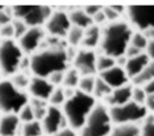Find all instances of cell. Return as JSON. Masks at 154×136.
<instances>
[{"label":"cell","mask_w":154,"mask_h":136,"mask_svg":"<svg viewBox=\"0 0 154 136\" xmlns=\"http://www.w3.org/2000/svg\"><path fill=\"white\" fill-rule=\"evenodd\" d=\"M127 57L125 55H120L118 56V57H116L115 59V64L117 65V66H119V68H125V65H126V63H127Z\"/></svg>","instance_id":"obj_45"},{"label":"cell","mask_w":154,"mask_h":136,"mask_svg":"<svg viewBox=\"0 0 154 136\" xmlns=\"http://www.w3.org/2000/svg\"><path fill=\"white\" fill-rule=\"evenodd\" d=\"M108 108L103 104H96L81 128L80 136H108L112 129Z\"/></svg>","instance_id":"obj_4"},{"label":"cell","mask_w":154,"mask_h":136,"mask_svg":"<svg viewBox=\"0 0 154 136\" xmlns=\"http://www.w3.org/2000/svg\"><path fill=\"white\" fill-rule=\"evenodd\" d=\"M132 91H133V85H125L120 88L114 89L111 91V94L106 97V101L110 107L112 106H122L125 105L128 101L132 100Z\"/></svg>","instance_id":"obj_16"},{"label":"cell","mask_w":154,"mask_h":136,"mask_svg":"<svg viewBox=\"0 0 154 136\" xmlns=\"http://www.w3.org/2000/svg\"><path fill=\"white\" fill-rule=\"evenodd\" d=\"M101 39V28L97 25H92L85 29V36L82 39V45L87 50H91L100 44Z\"/></svg>","instance_id":"obj_19"},{"label":"cell","mask_w":154,"mask_h":136,"mask_svg":"<svg viewBox=\"0 0 154 136\" xmlns=\"http://www.w3.org/2000/svg\"><path fill=\"white\" fill-rule=\"evenodd\" d=\"M111 91H112V89L100 77L96 78L94 92H92V96L94 98H106L111 94Z\"/></svg>","instance_id":"obj_24"},{"label":"cell","mask_w":154,"mask_h":136,"mask_svg":"<svg viewBox=\"0 0 154 136\" xmlns=\"http://www.w3.org/2000/svg\"><path fill=\"white\" fill-rule=\"evenodd\" d=\"M149 63H150V57L146 55V53H141L132 59L127 60V63L125 65L124 70L127 77L129 79H133L137 74H140Z\"/></svg>","instance_id":"obj_17"},{"label":"cell","mask_w":154,"mask_h":136,"mask_svg":"<svg viewBox=\"0 0 154 136\" xmlns=\"http://www.w3.org/2000/svg\"><path fill=\"white\" fill-rule=\"evenodd\" d=\"M146 55L150 57V60L154 61V39L149 41V44L146 46Z\"/></svg>","instance_id":"obj_44"},{"label":"cell","mask_w":154,"mask_h":136,"mask_svg":"<svg viewBox=\"0 0 154 136\" xmlns=\"http://www.w3.org/2000/svg\"><path fill=\"white\" fill-rule=\"evenodd\" d=\"M28 102L27 92L16 88L10 80L0 81V111L4 114H18Z\"/></svg>","instance_id":"obj_5"},{"label":"cell","mask_w":154,"mask_h":136,"mask_svg":"<svg viewBox=\"0 0 154 136\" xmlns=\"http://www.w3.org/2000/svg\"><path fill=\"white\" fill-rule=\"evenodd\" d=\"M65 72V71H64ZM64 72H54L52 73L50 77L47 78V80L50 81V83L54 87H60L61 85H63V79H64Z\"/></svg>","instance_id":"obj_35"},{"label":"cell","mask_w":154,"mask_h":136,"mask_svg":"<svg viewBox=\"0 0 154 136\" xmlns=\"http://www.w3.org/2000/svg\"><path fill=\"white\" fill-rule=\"evenodd\" d=\"M54 85L50 83V81L45 79V78L41 77H33L30 78L29 85H28V91L32 94L33 98L36 99H41V100H48L50 96L52 94L53 90H54Z\"/></svg>","instance_id":"obj_14"},{"label":"cell","mask_w":154,"mask_h":136,"mask_svg":"<svg viewBox=\"0 0 154 136\" xmlns=\"http://www.w3.org/2000/svg\"><path fill=\"white\" fill-rule=\"evenodd\" d=\"M141 136H154V122H145L141 128Z\"/></svg>","instance_id":"obj_38"},{"label":"cell","mask_w":154,"mask_h":136,"mask_svg":"<svg viewBox=\"0 0 154 136\" xmlns=\"http://www.w3.org/2000/svg\"><path fill=\"white\" fill-rule=\"evenodd\" d=\"M115 59H112L110 56H107L103 54V55L100 56H97V64H96V66H97V72L101 73V72H105V71H107L109 69H111L112 66H115Z\"/></svg>","instance_id":"obj_29"},{"label":"cell","mask_w":154,"mask_h":136,"mask_svg":"<svg viewBox=\"0 0 154 136\" xmlns=\"http://www.w3.org/2000/svg\"><path fill=\"white\" fill-rule=\"evenodd\" d=\"M103 15H105L106 19H107L108 21H110V23L117 21V20H118V18H119V15L116 13L115 10L111 8L110 6L103 7Z\"/></svg>","instance_id":"obj_37"},{"label":"cell","mask_w":154,"mask_h":136,"mask_svg":"<svg viewBox=\"0 0 154 136\" xmlns=\"http://www.w3.org/2000/svg\"><path fill=\"white\" fill-rule=\"evenodd\" d=\"M94 82H96V78L94 76H87V77H81L79 81V91H81L83 94H92L94 88Z\"/></svg>","instance_id":"obj_27"},{"label":"cell","mask_w":154,"mask_h":136,"mask_svg":"<svg viewBox=\"0 0 154 136\" xmlns=\"http://www.w3.org/2000/svg\"><path fill=\"white\" fill-rule=\"evenodd\" d=\"M111 8L114 9V10H115L116 13L118 14V15H122V14H124L125 13V10H126V9H125V7L124 6H110Z\"/></svg>","instance_id":"obj_47"},{"label":"cell","mask_w":154,"mask_h":136,"mask_svg":"<svg viewBox=\"0 0 154 136\" xmlns=\"http://www.w3.org/2000/svg\"><path fill=\"white\" fill-rule=\"evenodd\" d=\"M132 80L135 87H143L147 82L154 80V61H150V63L144 68V70Z\"/></svg>","instance_id":"obj_22"},{"label":"cell","mask_w":154,"mask_h":136,"mask_svg":"<svg viewBox=\"0 0 154 136\" xmlns=\"http://www.w3.org/2000/svg\"><path fill=\"white\" fill-rule=\"evenodd\" d=\"M101 9H103L101 6H88V7H86L83 10H85V13H86L89 17L92 18L94 15H96L97 13H99Z\"/></svg>","instance_id":"obj_40"},{"label":"cell","mask_w":154,"mask_h":136,"mask_svg":"<svg viewBox=\"0 0 154 136\" xmlns=\"http://www.w3.org/2000/svg\"><path fill=\"white\" fill-rule=\"evenodd\" d=\"M144 106L146 107L147 110L154 111V94H147Z\"/></svg>","instance_id":"obj_43"},{"label":"cell","mask_w":154,"mask_h":136,"mask_svg":"<svg viewBox=\"0 0 154 136\" xmlns=\"http://www.w3.org/2000/svg\"><path fill=\"white\" fill-rule=\"evenodd\" d=\"M92 21H94V25L96 24L97 26L99 25H103V24H105L106 21H107V19H106V17H105V15H103V9L99 11V13H97L96 15H94V17H92Z\"/></svg>","instance_id":"obj_39"},{"label":"cell","mask_w":154,"mask_h":136,"mask_svg":"<svg viewBox=\"0 0 154 136\" xmlns=\"http://www.w3.org/2000/svg\"><path fill=\"white\" fill-rule=\"evenodd\" d=\"M24 53L14 39L0 42V72L5 76H14L18 72Z\"/></svg>","instance_id":"obj_6"},{"label":"cell","mask_w":154,"mask_h":136,"mask_svg":"<svg viewBox=\"0 0 154 136\" xmlns=\"http://www.w3.org/2000/svg\"><path fill=\"white\" fill-rule=\"evenodd\" d=\"M141 53H143V52L140 51L138 48L132 46V45H128L127 50H126V52H125V56H126L127 59H132V57L138 55V54H141Z\"/></svg>","instance_id":"obj_41"},{"label":"cell","mask_w":154,"mask_h":136,"mask_svg":"<svg viewBox=\"0 0 154 136\" xmlns=\"http://www.w3.org/2000/svg\"><path fill=\"white\" fill-rule=\"evenodd\" d=\"M4 8H5L4 6H0V11H1V10H2V9H4Z\"/></svg>","instance_id":"obj_48"},{"label":"cell","mask_w":154,"mask_h":136,"mask_svg":"<svg viewBox=\"0 0 154 136\" xmlns=\"http://www.w3.org/2000/svg\"><path fill=\"white\" fill-rule=\"evenodd\" d=\"M16 136H17V135H16Z\"/></svg>","instance_id":"obj_50"},{"label":"cell","mask_w":154,"mask_h":136,"mask_svg":"<svg viewBox=\"0 0 154 136\" xmlns=\"http://www.w3.org/2000/svg\"><path fill=\"white\" fill-rule=\"evenodd\" d=\"M69 18L71 21V25L82 28V29H87L88 27L94 25L92 18L89 17L83 9H74L71 13L69 14Z\"/></svg>","instance_id":"obj_20"},{"label":"cell","mask_w":154,"mask_h":136,"mask_svg":"<svg viewBox=\"0 0 154 136\" xmlns=\"http://www.w3.org/2000/svg\"><path fill=\"white\" fill-rule=\"evenodd\" d=\"M53 136H78V134L75 133L74 129L66 127V128H62V129H60L55 135H53Z\"/></svg>","instance_id":"obj_42"},{"label":"cell","mask_w":154,"mask_h":136,"mask_svg":"<svg viewBox=\"0 0 154 136\" xmlns=\"http://www.w3.org/2000/svg\"><path fill=\"white\" fill-rule=\"evenodd\" d=\"M41 124L43 127V132L47 135H55L60 129L66 128V125H69L68 120L63 115V111L59 107L51 105L47 108L46 114Z\"/></svg>","instance_id":"obj_11"},{"label":"cell","mask_w":154,"mask_h":136,"mask_svg":"<svg viewBox=\"0 0 154 136\" xmlns=\"http://www.w3.org/2000/svg\"><path fill=\"white\" fill-rule=\"evenodd\" d=\"M143 88L146 94H154V80L147 82L145 85H143Z\"/></svg>","instance_id":"obj_46"},{"label":"cell","mask_w":154,"mask_h":136,"mask_svg":"<svg viewBox=\"0 0 154 136\" xmlns=\"http://www.w3.org/2000/svg\"><path fill=\"white\" fill-rule=\"evenodd\" d=\"M68 64L69 59L63 47H50L30 56V72L35 77L47 79L52 73L66 71Z\"/></svg>","instance_id":"obj_2"},{"label":"cell","mask_w":154,"mask_h":136,"mask_svg":"<svg viewBox=\"0 0 154 136\" xmlns=\"http://www.w3.org/2000/svg\"><path fill=\"white\" fill-rule=\"evenodd\" d=\"M83 36H85V29L75 27V26H71V28H70L68 35H66V39H68L69 44L73 47L81 44Z\"/></svg>","instance_id":"obj_26"},{"label":"cell","mask_w":154,"mask_h":136,"mask_svg":"<svg viewBox=\"0 0 154 136\" xmlns=\"http://www.w3.org/2000/svg\"><path fill=\"white\" fill-rule=\"evenodd\" d=\"M0 42H1V39H0Z\"/></svg>","instance_id":"obj_49"},{"label":"cell","mask_w":154,"mask_h":136,"mask_svg":"<svg viewBox=\"0 0 154 136\" xmlns=\"http://www.w3.org/2000/svg\"><path fill=\"white\" fill-rule=\"evenodd\" d=\"M44 39L45 30L42 27H28L27 32L18 39V45L23 53H33L38 48Z\"/></svg>","instance_id":"obj_13"},{"label":"cell","mask_w":154,"mask_h":136,"mask_svg":"<svg viewBox=\"0 0 154 136\" xmlns=\"http://www.w3.org/2000/svg\"><path fill=\"white\" fill-rule=\"evenodd\" d=\"M96 106V98L92 94H83L77 90L71 98L63 104V115L68 120L70 128L81 129L91 110Z\"/></svg>","instance_id":"obj_3"},{"label":"cell","mask_w":154,"mask_h":136,"mask_svg":"<svg viewBox=\"0 0 154 136\" xmlns=\"http://www.w3.org/2000/svg\"><path fill=\"white\" fill-rule=\"evenodd\" d=\"M0 37L2 39H14V27L13 24H7L0 27Z\"/></svg>","instance_id":"obj_36"},{"label":"cell","mask_w":154,"mask_h":136,"mask_svg":"<svg viewBox=\"0 0 154 136\" xmlns=\"http://www.w3.org/2000/svg\"><path fill=\"white\" fill-rule=\"evenodd\" d=\"M109 116L111 123L117 125L123 124H135L136 122L144 119L147 116V109L144 105H138L133 100L122 106L109 107Z\"/></svg>","instance_id":"obj_7"},{"label":"cell","mask_w":154,"mask_h":136,"mask_svg":"<svg viewBox=\"0 0 154 136\" xmlns=\"http://www.w3.org/2000/svg\"><path fill=\"white\" fill-rule=\"evenodd\" d=\"M99 77L101 78L112 90L127 85L129 80V78L127 77L124 69L119 68L117 65L112 66L111 69L105 71V72L99 73Z\"/></svg>","instance_id":"obj_15"},{"label":"cell","mask_w":154,"mask_h":136,"mask_svg":"<svg viewBox=\"0 0 154 136\" xmlns=\"http://www.w3.org/2000/svg\"><path fill=\"white\" fill-rule=\"evenodd\" d=\"M18 118L20 120V123H28L32 120H35L34 117V110H33V107L29 105V102L23 107L22 109L19 110V113L17 114Z\"/></svg>","instance_id":"obj_32"},{"label":"cell","mask_w":154,"mask_h":136,"mask_svg":"<svg viewBox=\"0 0 154 136\" xmlns=\"http://www.w3.org/2000/svg\"><path fill=\"white\" fill-rule=\"evenodd\" d=\"M147 94L144 91L143 87H133L132 91V100L134 102H136L138 105H144L146 100Z\"/></svg>","instance_id":"obj_34"},{"label":"cell","mask_w":154,"mask_h":136,"mask_svg":"<svg viewBox=\"0 0 154 136\" xmlns=\"http://www.w3.org/2000/svg\"><path fill=\"white\" fill-rule=\"evenodd\" d=\"M97 55L92 50L82 48L77 52L73 59V68L82 77L94 76L97 72Z\"/></svg>","instance_id":"obj_12"},{"label":"cell","mask_w":154,"mask_h":136,"mask_svg":"<svg viewBox=\"0 0 154 136\" xmlns=\"http://www.w3.org/2000/svg\"><path fill=\"white\" fill-rule=\"evenodd\" d=\"M132 27L125 21H114L101 29L100 46L103 54L116 59L125 55L133 35Z\"/></svg>","instance_id":"obj_1"},{"label":"cell","mask_w":154,"mask_h":136,"mask_svg":"<svg viewBox=\"0 0 154 136\" xmlns=\"http://www.w3.org/2000/svg\"><path fill=\"white\" fill-rule=\"evenodd\" d=\"M81 76L79 74L77 70L74 68L69 69L64 72V79H63V87L64 88H72L75 89L79 85Z\"/></svg>","instance_id":"obj_25"},{"label":"cell","mask_w":154,"mask_h":136,"mask_svg":"<svg viewBox=\"0 0 154 136\" xmlns=\"http://www.w3.org/2000/svg\"><path fill=\"white\" fill-rule=\"evenodd\" d=\"M13 11L14 17L23 20L28 27H42L53 13L48 6H15Z\"/></svg>","instance_id":"obj_8"},{"label":"cell","mask_w":154,"mask_h":136,"mask_svg":"<svg viewBox=\"0 0 154 136\" xmlns=\"http://www.w3.org/2000/svg\"><path fill=\"white\" fill-rule=\"evenodd\" d=\"M11 83H13L16 88H18L19 90H24L27 89L28 88V85H29V81H30V78L25 74V73H22V72H17L16 74H14L13 76V79H11Z\"/></svg>","instance_id":"obj_30"},{"label":"cell","mask_w":154,"mask_h":136,"mask_svg":"<svg viewBox=\"0 0 154 136\" xmlns=\"http://www.w3.org/2000/svg\"><path fill=\"white\" fill-rule=\"evenodd\" d=\"M19 126L17 114H4L0 117V136H16Z\"/></svg>","instance_id":"obj_18"},{"label":"cell","mask_w":154,"mask_h":136,"mask_svg":"<svg viewBox=\"0 0 154 136\" xmlns=\"http://www.w3.org/2000/svg\"><path fill=\"white\" fill-rule=\"evenodd\" d=\"M65 100H66V98H65V94H64V88H62V87H56V88H54L52 94L48 98L50 105L55 107L63 105L65 102Z\"/></svg>","instance_id":"obj_28"},{"label":"cell","mask_w":154,"mask_h":136,"mask_svg":"<svg viewBox=\"0 0 154 136\" xmlns=\"http://www.w3.org/2000/svg\"><path fill=\"white\" fill-rule=\"evenodd\" d=\"M43 127L38 120H32L22 125L23 136H43Z\"/></svg>","instance_id":"obj_23"},{"label":"cell","mask_w":154,"mask_h":136,"mask_svg":"<svg viewBox=\"0 0 154 136\" xmlns=\"http://www.w3.org/2000/svg\"><path fill=\"white\" fill-rule=\"evenodd\" d=\"M125 11L129 23L140 32L154 28V6H129Z\"/></svg>","instance_id":"obj_9"},{"label":"cell","mask_w":154,"mask_h":136,"mask_svg":"<svg viewBox=\"0 0 154 136\" xmlns=\"http://www.w3.org/2000/svg\"><path fill=\"white\" fill-rule=\"evenodd\" d=\"M147 44H149V39H146L142 32L133 33L131 42H129V45L136 47V48H138L140 51H143V50H145L146 48Z\"/></svg>","instance_id":"obj_31"},{"label":"cell","mask_w":154,"mask_h":136,"mask_svg":"<svg viewBox=\"0 0 154 136\" xmlns=\"http://www.w3.org/2000/svg\"><path fill=\"white\" fill-rule=\"evenodd\" d=\"M71 21L69 14L63 10L53 11L51 17L45 23V30L53 37H66L71 28Z\"/></svg>","instance_id":"obj_10"},{"label":"cell","mask_w":154,"mask_h":136,"mask_svg":"<svg viewBox=\"0 0 154 136\" xmlns=\"http://www.w3.org/2000/svg\"><path fill=\"white\" fill-rule=\"evenodd\" d=\"M11 24H13L14 27V39H20L23 35L27 32V29H28V26L26 25L23 20H20V19H14L11 21Z\"/></svg>","instance_id":"obj_33"},{"label":"cell","mask_w":154,"mask_h":136,"mask_svg":"<svg viewBox=\"0 0 154 136\" xmlns=\"http://www.w3.org/2000/svg\"><path fill=\"white\" fill-rule=\"evenodd\" d=\"M110 136H141V128L135 124L117 125L111 129Z\"/></svg>","instance_id":"obj_21"}]
</instances>
